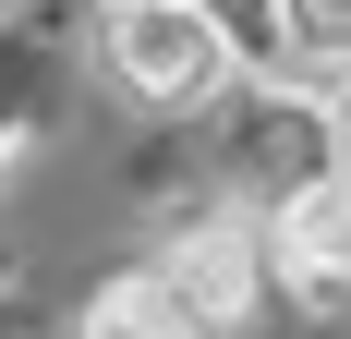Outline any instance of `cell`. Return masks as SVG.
<instances>
[{
    "mask_svg": "<svg viewBox=\"0 0 351 339\" xmlns=\"http://www.w3.org/2000/svg\"><path fill=\"white\" fill-rule=\"evenodd\" d=\"M97 73L158 121V109H218L243 73V36L194 0H97Z\"/></svg>",
    "mask_w": 351,
    "mask_h": 339,
    "instance_id": "1",
    "label": "cell"
},
{
    "mask_svg": "<svg viewBox=\"0 0 351 339\" xmlns=\"http://www.w3.org/2000/svg\"><path fill=\"white\" fill-rule=\"evenodd\" d=\"M267 255H279L303 291H339V279H351V158H327L303 194L267 206Z\"/></svg>",
    "mask_w": 351,
    "mask_h": 339,
    "instance_id": "2",
    "label": "cell"
},
{
    "mask_svg": "<svg viewBox=\"0 0 351 339\" xmlns=\"http://www.w3.org/2000/svg\"><path fill=\"white\" fill-rule=\"evenodd\" d=\"M158 267L182 279V303L206 315V327H243L254 291H267V231H243V218H206V231H182Z\"/></svg>",
    "mask_w": 351,
    "mask_h": 339,
    "instance_id": "3",
    "label": "cell"
},
{
    "mask_svg": "<svg viewBox=\"0 0 351 339\" xmlns=\"http://www.w3.org/2000/svg\"><path fill=\"white\" fill-rule=\"evenodd\" d=\"M85 339H206V315L182 303L170 267H134V279H109L97 303H85Z\"/></svg>",
    "mask_w": 351,
    "mask_h": 339,
    "instance_id": "4",
    "label": "cell"
},
{
    "mask_svg": "<svg viewBox=\"0 0 351 339\" xmlns=\"http://www.w3.org/2000/svg\"><path fill=\"white\" fill-rule=\"evenodd\" d=\"M279 61L315 97H339L351 85V0H279Z\"/></svg>",
    "mask_w": 351,
    "mask_h": 339,
    "instance_id": "5",
    "label": "cell"
},
{
    "mask_svg": "<svg viewBox=\"0 0 351 339\" xmlns=\"http://www.w3.org/2000/svg\"><path fill=\"white\" fill-rule=\"evenodd\" d=\"M36 134V49L25 36H0V158Z\"/></svg>",
    "mask_w": 351,
    "mask_h": 339,
    "instance_id": "6",
    "label": "cell"
},
{
    "mask_svg": "<svg viewBox=\"0 0 351 339\" xmlns=\"http://www.w3.org/2000/svg\"><path fill=\"white\" fill-rule=\"evenodd\" d=\"M194 12H218L243 49H279V0H194Z\"/></svg>",
    "mask_w": 351,
    "mask_h": 339,
    "instance_id": "7",
    "label": "cell"
}]
</instances>
